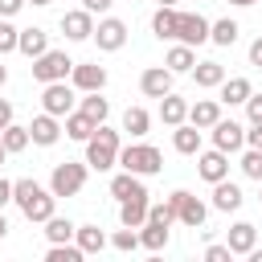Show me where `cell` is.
I'll use <instances>...</instances> for the list:
<instances>
[{"label": "cell", "instance_id": "cell-50", "mask_svg": "<svg viewBox=\"0 0 262 262\" xmlns=\"http://www.w3.org/2000/svg\"><path fill=\"white\" fill-rule=\"evenodd\" d=\"M229 4H237V8H250V4H258V0H229Z\"/></svg>", "mask_w": 262, "mask_h": 262}, {"label": "cell", "instance_id": "cell-30", "mask_svg": "<svg viewBox=\"0 0 262 262\" xmlns=\"http://www.w3.org/2000/svg\"><path fill=\"white\" fill-rule=\"evenodd\" d=\"M74 233H78V225H74L70 217H49V221H45V237H49V246H57V242H74Z\"/></svg>", "mask_w": 262, "mask_h": 262}, {"label": "cell", "instance_id": "cell-46", "mask_svg": "<svg viewBox=\"0 0 262 262\" xmlns=\"http://www.w3.org/2000/svg\"><path fill=\"white\" fill-rule=\"evenodd\" d=\"M8 123H12V102H8V98H0V131H4Z\"/></svg>", "mask_w": 262, "mask_h": 262}, {"label": "cell", "instance_id": "cell-41", "mask_svg": "<svg viewBox=\"0 0 262 262\" xmlns=\"http://www.w3.org/2000/svg\"><path fill=\"white\" fill-rule=\"evenodd\" d=\"M229 258H233L229 242H225V246H209V250H205V262H229Z\"/></svg>", "mask_w": 262, "mask_h": 262}, {"label": "cell", "instance_id": "cell-10", "mask_svg": "<svg viewBox=\"0 0 262 262\" xmlns=\"http://www.w3.org/2000/svg\"><path fill=\"white\" fill-rule=\"evenodd\" d=\"M94 41H98V49H102V53H115V49H123V45H127V25H123L119 16H106V20H98V25H94Z\"/></svg>", "mask_w": 262, "mask_h": 262}, {"label": "cell", "instance_id": "cell-42", "mask_svg": "<svg viewBox=\"0 0 262 262\" xmlns=\"http://www.w3.org/2000/svg\"><path fill=\"white\" fill-rule=\"evenodd\" d=\"M246 119L250 123H262V94H250L246 98Z\"/></svg>", "mask_w": 262, "mask_h": 262}, {"label": "cell", "instance_id": "cell-25", "mask_svg": "<svg viewBox=\"0 0 262 262\" xmlns=\"http://www.w3.org/2000/svg\"><path fill=\"white\" fill-rule=\"evenodd\" d=\"M164 66L172 70V74H192V66H196V53H192V45H172L168 49V57H164Z\"/></svg>", "mask_w": 262, "mask_h": 262}, {"label": "cell", "instance_id": "cell-51", "mask_svg": "<svg viewBox=\"0 0 262 262\" xmlns=\"http://www.w3.org/2000/svg\"><path fill=\"white\" fill-rule=\"evenodd\" d=\"M4 82H8V66H0V86H4Z\"/></svg>", "mask_w": 262, "mask_h": 262}, {"label": "cell", "instance_id": "cell-49", "mask_svg": "<svg viewBox=\"0 0 262 262\" xmlns=\"http://www.w3.org/2000/svg\"><path fill=\"white\" fill-rule=\"evenodd\" d=\"M8 156H12V151H8V147H4V139H0V164H4Z\"/></svg>", "mask_w": 262, "mask_h": 262}, {"label": "cell", "instance_id": "cell-54", "mask_svg": "<svg viewBox=\"0 0 262 262\" xmlns=\"http://www.w3.org/2000/svg\"><path fill=\"white\" fill-rule=\"evenodd\" d=\"M160 4H176V0H160Z\"/></svg>", "mask_w": 262, "mask_h": 262}, {"label": "cell", "instance_id": "cell-43", "mask_svg": "<svg viewBox=\"0 0 262 262\" xmlns=\"http://www.w3.org/2000/svg\"><path fill=\"white\" fill-rule=\"evenodd\" d=\"M246 147H262V123H250V131H246Z\"/></svg>", "mask_w": 262, "mask_h": 262}, {"label": "cell", "instance_id": "cell-28", "mask_svg": "<svg viewBox=\"0 0 262 262\" xmlns=\"http://www.w3.org/2000/svg\"><path fill=\"white\" fill-rule=\"evenodd\" d=\"M160 119H164L168 127H180V123L188 119V102L176 98V94H164V98H160Z\"/></svg>", "mask_w": 262, "mask_h": 262}, {"label": "cell", "instance_id": "cell-2", "mask_svg": "<svg viewBox=\"0 0 262 262\" xmlns=\"http://www.w3.org/2000/svg\"><path fill=\"white\" fill-rule=\"evenodd\" d=\"M119 131L115 127H106V123H98L94 127V135L86 139V164L94 168V172H106V168H115L119 164Z\"/></svg>", "mask_w": 262, "mask_h": 262}, {"label": "cell", "instance_id": "cell-40", "mask_svg": "<svg viewBox=\"0 0 262 262\" xmlns=\"http://www.w3.org/2000/svg\"><path fill=\"white\" fill-rule=\"evenodd\" d=\"M111 246H115V250H123V254H127V250H135V246H139V233H135V229H131V225H123V229H119V233H115V237H111Z\"/></svg>", "mask_w": 262, "mask_h": 262}, {"label": "cell", "instance_id": "cell-52", "mask_svg": "<svg viewBox=\"0 0 262 262\" xmlns=\"http://www.w3.org/2000/svg\"><path fill=\"white\" fill-rule=\"evenodd\" d=\"M4 233H8V221H4V213H0V237H4Z\"/></svg>", "mask_w": 262, "mask_h": 262}, {"label": "cell", "instance_id": "cell-5", "mask_svg": "<svg viewBox=\"0 0 262 262\" xmlns=\"http://www.w3.org/2000/svg\"><path fill=\"white\" fill-rule=\"evenodd\" d=\"M33 78L45 86V82H66L70 74H74V61H70V53L66 49H45L41 57H33Z\"/></svg>", "mask_w": 262, "mask_h": 262}, {"label": "cell", "instance_id": "cell-6", "mask_svg": "<svg viewBox=\"0 0 262 262\" xmlns=\"http://www.w3.org/2000/svg\"><path fill=\"white\" fill-rule=\"evenodd\" d=\"M168 201L176 205V221H184L188 229H201V225H205V217H209V205H205L201 196H192V192L176 188V192H172Z\"/></svg>", "mask_w": 262, "mask_h": 262}, {"label": "cell", "instance_id": "cell-27", "mask_svg": "<svg viewBox=\"0 0 262 262\" xmlns=\"http://www.w3.org/2000/svg\"><path fill=\"white\" fill-rule=\"evenodd\" d=\"M119 221H123V225H131V229H139V225L147 221V196L119 201Z\"/></svg>", "mask_w": 262, "mask_h": 262}, {"label": "cell", "instance_id": "cell-36", "mask_svg": "<svg viewBox=\"0 0 262 262\" xmlns=\"http://www.w3.org/2000/svg\"><path fill=\"white\" fill-rule=\"evenodd\" d=\"M49 262H82L86 258V250L78 246V242H57V246H49V254H45Z\"/></svg>", "mask_w": 262, "mask_h": 262}, {"label": "cell", "instance_id": "cell-22", "mask_svg": "<svg viewBox=\"0 0 262 262\" xmlns=\"http://www.w3.org/2000/svg\"><path fill=\"white\" fill-rule=\"evenodd\" d=\"M225 242H229L233 254H250V250L258 246V229H254L250 221H237V225H229V237H225Z\"/></svg>", "mask_w": 262, "mask_h": 262}, {"label": "cell", "instance_id": "cell-18", "mask_svg": "<svg viewBox=\"0 0 262 262\" xmlns=\"http://www.w3.org/2000/svg\"><path fill=\"white\" fill-rule=\"evenodd\" d=\"M172 147H176L180 156H196V151H201V127H196V123L172 127Z\"/></svg>", "mask_w": 262, "mask_h": 262}, {"label": "cell", "instance_id": "cell-8", "mask_svg": "<svg viewBox=\"0 0 262 262\" xmlns=\"http://www.w3.org/2000/svg\"><path fill=\"white\" fill-rule=\"evenodd\" d=\"M209 29H213V25H209L201 12H180V16H176V41H180V45H192V49L205 45V41H209Z\"/></svg>", "mask_w": 262, "mask_h": 262}, {"label": "cell", "instance_id": "cell-23", "mask_svg": "<svg viewBox=\"0 0 262 262\" xmlns=\"http://www.w3.org/2000/svg\"><path fill=\"white\" fill-rule=\"evenodd\" d=\"M16 49L33 61V57H41L45 49H49V33L45 29H20V41H16Z\"/></svg>", "mask_w": 262, "mask_h": 262}, {"label": "cell", "instance_id": "cell-14", "mask_svg": "<svg viewBox=\"0 0 262 262\" xmlns=\"http://www.w3.org/2000/svg\"><path fill=\"white\" fill-rule=\"evenodd\" d=\"M139 90H143L147 98H164V94H172V70H168V66H151V70H143V74H139Z\"/></svg>", "mask_w": 262, "mask_h": 262}, {"label": "cell", "instance_id": "cell-37", "mask_svg": "<svg viewBox=\"0 0 262 262\" xmlns=\"http://www.w3.org/2000/svg\"><path fill=\"white\" fill-rule=\"evenodd\" d=\"M16 41H20V29L8 25V16H0V57L4 53H16Z\"/></svg>", "mask_w": 262, "mask_h": 262}, {"label": "cell", "instance_id": "cell-21", "mask_svg": "<svg viewBox=\"0 0 262 262\" xmlns=\"http://www.w3.org/2000/svg\"><path fill=\"white\" fill-rule=\"evenodd\" d=\"M111 196H115V201H131V196H147V188H143V180H139L135 172H119V176L111 180Z\"/></svg>", "mask_w": 262, "mask_h": 262}, {"label": "cell", "instance_id": "cell-11", "mask_svg": "<svg viewBox=\"0 0 262 262\" xmlns=\"http://www.w3.org/2000/svg\"><path fill=\"white\" fill-rule=\"evenodd\" d=\"M196 172H201V180H209V184L225 180V176H229V151H221V147L196 151Z\"/></svg>", "mask_w": 262, "mask_h": 262}, {"label": "cell", "instance_id": "cell-12", "mask_svg": "<svg viewBox=\"0 0 262 262\" xmlns=\"http://www.w3.org/2000/svg\"><path fill=\"white\" fill-rule=\"evenodd\" d=\"M61 33H66L70 41H90V37H94V12H86V8L66 12V16H61Z\"/></svg>", "mask_w": 262, "mask_h": 262}, {"label": "cell", "instance_id": "cell-31", "mask_svg": "<svg viewBox=\"0 0 262 262\" xmlns=\"http://www.w3.org/2000/svg\"><path fill=\"white\" fill-rule=\"evenodd\" d=\"M139 246H143V250H164V246H168V225L143 221V225H139Z\"/></svg>", "mask_w": 262, "mask_h": 262}, {"label": "cell", "instance_id": "cell-24", "mask_svg": "<svg viewBox=\"0 0 262 262\" xmlns=\"http://www.w3.org/2000/svg\"><path fill=\"white\" fill-rule=\"evenodd\" d=\"M192 78H196L201 90H217V86L225 82V66H221V61H196V66H192Z\"/></svg>", "mask_w": 262, "mask_h": 262}, {"label": "cell", "instance_id": "cell-45", "mask_svg": "<svg viewBox=\"0 0 262 262\" xmlns=\"http://www.w3.org/2000/svg\"><path fill=\"white\" fill-rule=\"evenodd\" d=\"M111 4H115V0H82V8H86V12H106Z\"/></svg>", "mask_w": 262, "mask_h": 262}, {"label": "cell", "instance_id": "cell-38", "mask_svg": "<svg viewBox=\"0 0 262 262\" xmlns=\"http://www.w3.org/2000/svg\"><path fill=\"white\" fill-rule=\"evenodd\" d=\"M147 221L172 229V221H176V205H172V201H164V205H147Z\"/></svg>", "mask_w": 262, "mask_h": 262}, {"label": "cell", "instance_id": "cell-34", "mask_svg": "<svg viewBox=\"0 0 262 262\" xmlns=\"http://www.w3.org/2000/svg\"><path fill=\"white\" fill-rule=\"evenodd\" d=\"M237 20H229V16H221V20H213V29H209V41L213 45H233L237 41Z\"/></svg>", "mask_w": 262, "mask_h": 262}, {"label": "cell", "instance_id": "cell-29", "mask_svg": "<svg viewBox=\"0 0 262 262\" xmlns=\"http://www.w3.org/2000/svg\"><path fill=\"white\" fill-rule=\"evenodd\" d=\"M147 127H151V115H147L143 106H127V111H123V131H127L131 139H143Z\"/></svg>", "mask_w": 262, "mask_h": 262}, {"label": "cell", "instance_id": "cell-13", "mask_svg": "<svg viewBox=\"0 0 262 262\" xmlns=\"http://www.w3.org/2000/svg\"><path fill=\"white\" fill-rule=\"evenodd\" d=\"M70 82H74V90H82V94H86V90H102V86H106V70H102L98 61H82V66L74 61Z\"/></svg>", "mask_w": 262, "mask_h": 262}, {"label": "cell", "instance_id": "cell-4", "mask_svg": "<svg viewBox=\"0 0 262 262\" xmlns=\"http://www.w3.org/2000/svg\"><path fill=\"white\" fill-rule=\"evenodd\" d=\"M86 172H90V164H78V160L53 164V176H49L53 196H78V192L86 188Z\"/></svg>", "mask_w": 262, "mask_h": 262}, {"label": "cell", "instance_id": "cell-20", "mask_svg": "<svg viewBox=\"0 0 262 262\" xmlns=\"http://www.w3.org/2000/svg\"><path fill=\"white\" fill-rule=\"evenodd\" d=\"M217 90H221V102H225V106H246V98L254 94L250 78H225Z\"/></svg>", "mask_w": 262, "mask_h": 262}, {"label": "cell", "instance_id": "cell-32", "mask_svg": "<svg viewBox=\"0 0 262 262\" xmlns=\"http://www.w3.org/2000/svg\"><path fill=\"white\" fill-rule=\"evenodd\" d=\"M78 111H86L94 123H106V115H111V102L102 98V90H86V98H82V106Z\"/></svg>", "mask_w": 262, "mask_h": 262}, {"label": "cell", "instance_id": "cell-47", "mask_svg": "<svg viewBox=\"0 0 262 262\" xmlns=\"http://www.w3.org/2000/svg\"><path fill=\"white\" fill-rule=\"evenodd\" d=\"M8 201H12V180H4V176H0V209H4Z\"/></svg>", "mask_w": 262, "mask_h": 262}, {"label": "cell", "instance_id": "cell-39", "mask_svg": "<svg viewBox=\"0 0 262 262\" xmlns=\"http://www.w3.org/2000/svg\"><path fill=\"white\" fill-rule=\"evenodd\" d=\"M242 172H246L250 180H262V147H246V156H242Z\"/></svg>", "mask_w": 262, "mask_h": 262}, {"label": "cell", "instance_id": "cell-1", "mask_svg": "<svg viewBox=\"0 0 262 262\" xmlns=\"http://www.w3.org/2000/svg\"><path fill=\"white\" fill-rule=\"evenodd\" d=\"M12 201H16V209L29 217V221H49L53 217V205H57V196H53V188H41L37 180H12Z\"/></svg>", "mask_w": 262, "mask_h": 262}, {"label": "cell", "instance_id": "cell-3", "mask_svg": "<svg viewBox=\"0 0 262 262\" xmlns=\"http://www.w3.org/2000/svg\"><path fill=\"white\" fill-rule=\"evenodd\" d=\"M119 164H123V172L156 176V172L164 168V156H160V147H151V143H127V147H119Z\"/></svg>", "mask_w": 262, "mask_h": 262}, {"label": "cell", "instance_id": "cell-7", "mask_svg": "<svg viewBox=\"0 0 262 262\" xmlns=\"http://www.w3.org/2000/svg\"><path fill=\"white\" fill-rule=\"evenodd\" d=\"M74 98H78V94H74L70 82H45V90H41V111L66 119V115L74 111Z\"/></svg>", "mask_w": 262, "mask_h": 262}, {"label": "cell", "instance_id": "cell-19", "mask_svg": "<svg viewBox=\"0 0 262 262\" xmlns=\"http://www.w3.org/2000/svg\"><path fill=\"white\" fill-rule=\"evenodd\" d=\"M176 4H160L156 8V16H151V33L160 37V41H176Z\"/></svg>", "mask_w": 262, "mask_h": 262}, {"label": "cell", "instance_id": "cell-33", "mask_svg": "<svg viewBox=\"0 0 262 262\" xmlns=\"http://www.w3.org/2000/svg\"><path fill=\"white\" fill-rule=\"evenodd\" d=\"M74 242L86 250V254H98L102 246H106V233L98 229V225H78V233H74Z\"/></svg>", "mask_w": 262, "mask_h": 262}, {"label": "cell", "instance_id": "cell-55", "mask_svg": "<svg viewBox=\"0 0 262 262\" xmlns=\"http://www.w3.org/2000/svg\"><path fill=\"white\" fill-rule=\"evenodd\" d=\"M258 184H262V180H258ZM258 201H262V196H258Z\"/></svg>", "mask_w": 262, "mask_h": 262}, {"label": "cell", "instance_id": "cell-15", "mask_svg": "<svg viewBox=\"0 0 262 262\" xmlns=\"http://www.w3.org/2000/svg\"><path fill=\"white\" fill-rule=\"evenodd\" d=\"M29 135H33V143H41V147H53V143L61 139V123H57V115L41 111V115L29 123Z\"/></svg>", "mask_w": 262, "mask_h": 262}, {"label": "cell", "instance_id": "cell-48", "mask_svg": "<svg viewBox=\"0 0 262 262\" xmlns=\"http://www.w3.org/2000/svg\"><path fill=\"white\" fill-rule=\"evenodd\" d=\"M250 66H262V37H254L250 45Z\"/></svg>", "mask_w": 262, "mask_h": 262}, {"label": "cell", "instance_id": "cell-16", "mask_svg": "<svg viewBox=\"0 0 262 262\" xmlns=\"http://www.w3.org/2000/svg\"><path fill=\"white\" fill-rule=\"evenodd\" d=\"M217 119H221V98H196L188 106V123H196L201 131H209Z\"/></svg>", "mask_w": 262, "mask_h": 262}, {"label": "cell", "instance_id": "cell-9", "mask_svg": "<svg viewBox=\"0 0 262 262\" xmlns=\"http://www.w3.org/2000/svg\"><path fill=\"white\" fill-rule=\"evenodd\" d=\"M209 131H213V147H221V151H229V156L246 147V127L233 123V119H217Z\"/></svg>", "mask_w": 262, "mask_h": 262}, {"label": "cell", "instance_id": "cell-44", "mask_svg": "<svg viewBox=\"0 0 262 262\" xmlns=\"http://www.w3.org/2000/svg\"><path fill=\"white\" fill-rule=\"evenodd\" d=\"M25 4H29V0H0V16H16Z\"/></svg>", "mask_w": 262, "mask_h": 262}, {"label": "cell", "instance_id": "cell-17", "mask_svg": "<svg viewBox=\"0 0 262 262\" xmlns=\"http://www.w3.org/2000/svg\"><path fill=\"white\" fill-rule=\"evenodd\" d=\"M242 201H246V196H242V188H237L229 176L213 184V209H221V213H233V209H242Z\"/></svg>", "mask_w": 262, "mask_h": 262}, {"label": "cell", "instance_id": "cell-35", "mask_svg": "<svg viewBox=\"0 0 262 262\" xmlns=\"http://www.w3.org/2000/svg\"><path fill=\"white\" fill-rule=\"evenodd\" d=\"M0 139H4V147H8V151H25V147L33 143L29 127H16V123H8V127L0 131Z\"/></svg>", "mask_w": 262, "mask_h": 262}, {"label": "cell", "instance_id": "cell-26", "mask_svg": "<svg viewBox=\"0 0 262 262\" xmlns=\"http://www.w3.org/2000/svg\"><path fill=\"white\" fill-rule=\"evenodd\" d=\"M94 127H98V123H94L86 111H70V115H66V135L78 139V143H86V139L94 135Z\"/></svg>", "mask_w": 262, "mask_h": 262}, {"label": "cell", "instance_id": "cell-53", "mask_svg": "<svg viewBox=\"0 0 262 262\" xmlns=\"http://www.w3.org/2000/svg\"><path fill=\"white\" fill-rule=\"evenodd\" d=\"M29 4H37V8H41V4H53V0H29Z\"/></svg>", "mask_w": 262, "mask_h": 262}]
</instances>
